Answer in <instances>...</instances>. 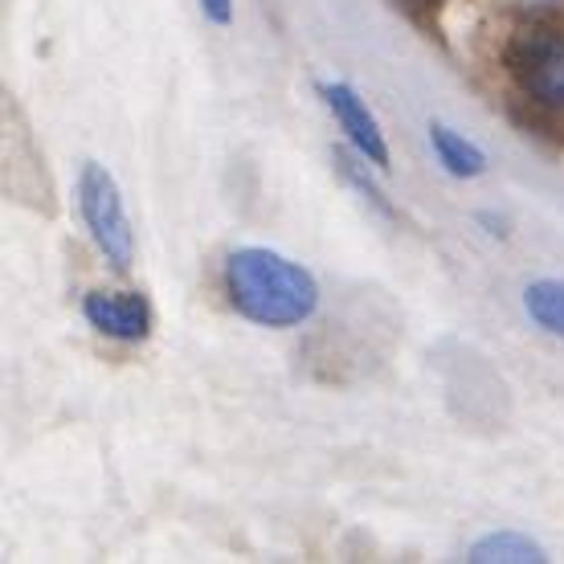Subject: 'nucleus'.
<instances>
[{"instance_id":"f257e3e1","label":"nucleus","mask_w":564,"mask_h":564,"mask_svg":"<svg viewBox=\"0 0 564 564\" xmlns=\"http://www.w3.org/2000/svg\"><path fill=\"white\" fill-rule=\"evenodd\" d=\"M226 295L250 324L299 327L319 307V282L279 250L241 246L226 258Z\"/></svg>"},{"instance_id":"f03ea898","label":"nucleus","mask_w":564,"mask_h":564,"mask_svg":"<svg viewBox=\"0 0 564 564\" xmlns=\"http://www.w3.org/2000/svg\"><path fill=\"white\" fill-rule=\"evenodd\" d=\"M78 209H83V221L95 246L102 250V258L115 270H128L135 262V229H131L119 184L99 160H86L83 172H78Z\"/></svg>"},{"instance_id":"7ed1b4c3","label":"nucleus","mask_w":564,"mask_h":564,"mask_svg":"<svg viewBox=\"0 0 564 564\" xmlns=\"http://www.w3.org/2000/svg\"><path fill=\"white\" fill-rule=\"evenodd\" d=\"M511 83L520 86L523 99L564 111V33L549 25L520 29L503 54Z\"/></svg>"},{"instance_id":"20e7f679","label":"nucleus","mask_w":564,"mask_h":564,"mask_svg":"<svg viewBox=\"0 0 564 564\" xmlns=\"http://www.w3.org/2000/svg\"><path fill=\"white\" fill-rule=\"evenodd\" d=\"M319 95H324V107L332 111L339 131L348 135L352 152L365 155L372 169H389V143H384V131H381V123H377V115L368 111V102L356 95V86L319 83Z\"/></svg>"},{"instance_id":"39448f33","label":"nucleus","mask_w":564,"mask_h":564,"mask_svg":"<svg viewBox=\"0 0 564 564\" xmlns=\"http://www.w3.org/2000/svg\"><path fill=\"white\" fill-rule=\"evenodd\" d=\"M83 315L95 332L119 344H140L152 336V303L140 291H90L83 299Z\"/></svg>"},{"instance_id":"423d86ee","label":"nucleus","mask_w":564,"mask_h":564,"mask_svg":"<svg viewBox=\"0 0 564 564\" xmlns=\"http://www.w3.org/2000/svg\"><path fill=\"white\" fill-rule=\"evenodd\" d=\"M430 148H434L437 164L451 172L454 181H475L487 169V152L479 143H470L466 135H458L446 123H430Z\"/></svg>"},{"instance_id":"0eeeda50","label":"nucleus","mask_w":564,"mask_h":564,"mask_svg":"<svg viewBox=\"0 0 564 564\" xmlns=\"http://www.w3.org/2000/svg\"><path fill=\"white\" fill-rule=\"evenodd\" d=\"M466 561L475 564H544L549 561V552L540 549L532 536H523V532H487L470 544L466 552Z\"/></svg>"},{"instance_id":"6e6552de","label":"nucleus","mask_w":564,"mask_h":564,"mask_svg":"<svg viewBox=\"0 0 564 564\" xmlns=\"http://www.w3.org/2000/svg\"><path fill=\"white\" fill-rule=\"evenodd\" d=\"M523 311L536 327H544L549 336L564 339V282L561 279H540L523 291Z\"/></svg>"},{"instance_id":"1a4fd4ad","label":"nucleus","mask_w":564,"mask_h":564,"mask_svg":"<svg viewBox=\"0 0 564 564\" xmlns=\"http://www.w3.org/2000/svg\"><path fill=\"white\" fill-rule=\"evenodd\" d=\"M336 172L352 184V188H360V197L381 213V217H393V205H389V197H384L377 184L368 181V160H365V155H360V152H356V155L352 152H336Z\"/></svg>"},{"instance_id":"9d476101","label":"nucleus","mask_w":564,"mask_h":564,"mask_svg":"<svg viewBox=\"0 0 564 564\" xmlns=\"http://www.w3.org/2000/svg\"><path fill=\"white\" fill-rule=\"evenodd\" d=\"M393 9L405 21H413L417 29H425L430 37L437 33V21H442V9H446V0H393Z\"/></svg>"},{"instance_id":"9b49d317","label":"nucleus","mask_w":564,"mask_h":564,"mask_svg":"<svg viewBox=\"0 0 564 564\" xmlns=\"http://www.w3.org/2000/svg\"><path fill=\"white\" fill-rule=\"evenodd\" d=\"M200 13H205V21L226 29L234 21V0H200Z\"/></svg>"}]
</instances>
